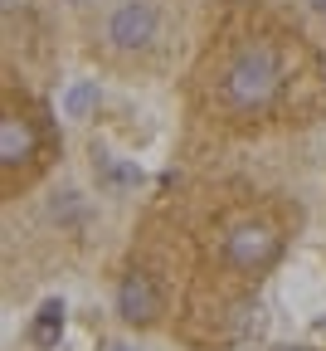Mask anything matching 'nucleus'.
Masks as SVG:
<instances>
[{"label": "nucleus", "instance_id": "obj_1", "mask_svg": "<svg viewBox=\"0 0 326 351\" xmlns=\"http://www.w3.org/2000/svg\"><path fill=\"white\" fill-rule=\"evenodd\" d=\"M277 83H283V64L268 44H249V49L234 54V64L224 69V103L239 112H258L273 103Z\"/></svg>", "mask_w": 326, "mask_h": 351}, {"label": "nucleus", "instance_id": "obj_2", "mask_svg": "<svg viewBox=\"0 0 326 351\" xmlns=\"http://www.w3.org/2000/svg\"><path fill=\"white\" fill-rule=\"evenodd\" d=\"M108 34H112L117 49H147L151 34H156V10L147 5V0H127V5L112 15Z\"/></svg>", "mask_w": 326, "mask_h": 351}, {"label": "nucleus", "instance_id": "obj_3", "mask_svg": "<svg viewBox=\"0 0 326 351\" xmlns=\"http://www.w3.org/2000/svg\"><path fill=\"white\" fill-rule=\"evenodd\" d=\"M117 313H122V322H131V327L156 322V313H161V293H156V283H151L147 274H127L122 288H117Z\"/></svg>", "mask_w": 326, "mask_h": 351}, {"label": "nucleus", "instance_id": "obj_4", "mask_svg": "<svg viewBox=\"0 0 326 351\" xmlns=\"http://www.w3.org/2000/svg\"><path fill=\"white\" fill-rule=\"evenodd\" d=\"M273 254H277V234L268 225H239L229 234V258L239 269H263V263H273Z\"/></svg>", "mask_w": 326, "mask_h": 351}, {"label": "nucleus", "instance_id": "obj_5", "mask_svg": "<svg viewBox=\"0 0 326 351\" xmlns=\"http://www.w3.org/2000/svg\"><path fill=\"white\" fill-rule=\"evenodd\" d=\"M29 156H34V127L10 112L0 122V166H25Z\"/></svg>", "mask_w": 326, "mask_h": 351}, {"label": "nucleus", "instance_id": "obj_6", "mask_svg": "<svg viewBox=\"0 0 326 351\" xmlns=\"http://www.w3.org/2000/svg\"><path fill=\"white\" fill-rule=\"evenodd\" d=\"M92 171H98V181L112 186V191H127V186L142 181V171H136L131 161H122V156H112V152H98V156H92Z\"/></svg>", "mask_w": 326, "mask_h": 351}, {"label": "nucleus", "instance_id": "obj_7", "mask_svg": "<svg viewBox=\"0 0 326 351\" xmlns=\"http://www.w3.org/2000/svg\"><path fill=\"white\" fill-rule=\"evenodd\" d=\"M59 337H64V302H44L29 322V341L34 346H59Z\"/></svg>", "mask_w": 326, "mask_h": 351}, {"label": "nucleus", "instance_id": "obj_8", "mask_svg": "<svg viewBox=\"0 0 326 351\" xmlns=\"http://www.w3.org/2000/svg\"><path fill=\"white\" fill-rule=\"evenodd\" d=\"M92 103H98V88H92V83H78L73 93H68V112H73V117H83Z\"/></svg>", "mask_w": 326, "mask_h": 351}, {"label": "nucleus", "instance_id": "obj_9", "mask_svg": "<svg viewBox=\"0 0 326 351\" xmlns=\"http://www.w3.org/2000/svg\"><path fill=\"white\" fill-rule=\"evenodd\" d=\"M15 5H25V0H5V10H15Z\"/></svg>", "mask_w": 326, "mask_h": 351}, {"label": "nucleus", "instance_id": "obj_10", "mask_svg": "<svg viewBox=\"0 0 326 351\" xmlns=\"http://www.w3.org/2000/svg\"><path fill=\"white\" fill-rule=\"evenodd\" d=\"M312 5H316V10H326V0H312Z\"/></svg>", "mask_w": 326, "mask_h": 351}, {"label": "nucleus", "instance_id": "obj_11", "mask_svg": "<svg viewBox=\"0 0 326 351\" xmlns=\"http://www.w3.org/2000/svg\"><path fill=\"white\" fill-rule=\"evenodd\" d=\"M117 351H127V346H117Z\"/></svg>", "mask_w": 326, "mask_h": 351}, {"label": "nucleus", "instance_id": "obj_12", "mask_svg": "<svg viewBox=\"0 0 326 351\" xmlns=\"http://www.w3.org/2000/svg\"><path fill=\"white\" fill-rule=\"evenodd\" d=\"M297 351H302V346H297Z\"/></svg>", "mask_w": 326, "mask_h": 351}]
</instances>
